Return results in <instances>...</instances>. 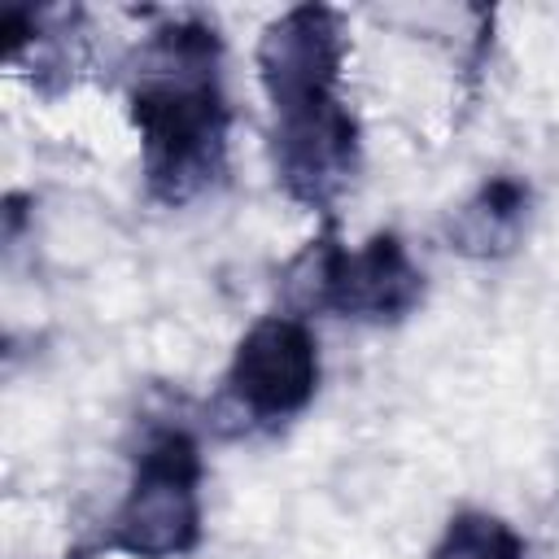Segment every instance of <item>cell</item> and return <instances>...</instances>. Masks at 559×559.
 <instances>
[{
    "label": "cell",
    "instance_id": "5",
    "mask_svg": "<svg viewBox=\"0 0 559 559\" xmlns=\"http://www.w3.org/2000/svg\"><path fill=\"white\" fill-rule=\"evenodd\" d=\"M319 389V341L301 314H262L231 349L223 397L253 428L297 419Z\"/></svg>",
    "mask_w": 559,
    "mask_h": 559
},
{
    "label": "cell",
    "instance_id": "7",
    "mask_svg": "<svg viewBox=\"0 0 559 559\" xmlns=\"http://www.w3.org/2000/svg\"><path fill=\"white\" fill-rule=\"evenodd\" d=\"M428 559H528V546L502 515L463 507L445 520Z\"/></svg>",
    "mask_w": 559,
    "mask_h": 559
},
{
    "label": "cell",
    "instance_id": "2",
    "mask_svg": "<svg viewBox=\"0 0 559 559\" xmlns=\"http://www.w3.org/2000/svg\"><path fill=\"white\" fill-rule=\"evenodd\" d=\"M201 476L205 459L188 428H157L131 467V485L100 533V555L183 559L201 546Z\"/></svg>",
    "mask_w": 559,
    "mask_h": 559
},
{
    "label": "cell",
    "instance_id": "8",
    "mask_svg": "<svg viewBox=\"0 0 559 559\" xmlns=\"http://www.w3.org/2000/svg\"><path fill=\"white\" fill-rule=\"evenodd\" d=\"M26 205H31V197H22V192H9L4 197V245L17 240V231L26 223Z\"/></svg>",
    "mask_w": 559,
    "mask_h": 559
},
{
    "label": "cell",
    "instance_id": "3",
    "mask_svg": "<svg viewBox=\"0 0 559 559\" xmlns=\"http://www.w3.org/2000/svg\"><path fill=\"white\" fill-rule=\"evenodd\" d=\"M345 52V22L328 4H297L266 22L253 61L266 105L275 114L271 135H306L354 118L341 96Z\"/></svg>",
    "mask_w": 559,
    "mask_h": 559
},
{
    "label": "cell",
    "instance_id": "6",
    "mask_svg": "<svg viewBox=\"0 0 559 559\" xmlns=\"http://www.w3.org/2000/svg\"><path fill=\"white\" fill-rule=\"evenodd\" d=\"M528 210H533V192L524 179L515 175H489L450 218L445 240L454 253L476 258V262H493L520 249L524 227H528Z\"/></svg>",
    "mask_w": 559,
    "mask_h": 559
},
{
    "label": "cell",
    "instance_id": "4",
    "mask_svg": "<svg viewBox=\"0 0 559 559\" xmlns=\"http://www.w3.org/2000/svg\"><path fill=\"white\" fill-rule=\"evenodd\" d=\"M288 288L301 306L354 323H402L424 301V271L411 262L397 231H376L358 249L341 245L328 218L310 249L293 262Z\"/></svg>",
    "mask_w": 559,
    "mask_h": 559
},
{
    "label": "cell",
    "instance_id": "1",
    "mask_svg": "<svg viewBox=\"0 0 559 559\" xmlns=\"http://www.w3.org/2000/svg\"><path fill=\"white\" fill-rule=\"evenodd\" d=\"M127 114L140 135L144 192L179 210L227 175L231 105L223 35L201 13H166L127 61Z\"/></svg>",
    "mask_w": 559,
    "mask_h": 559
}]
</instances>
